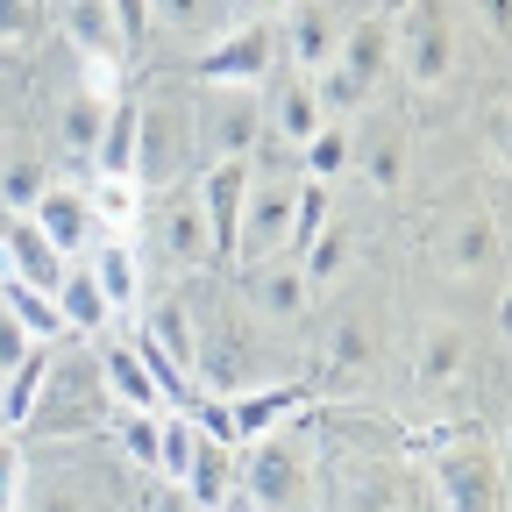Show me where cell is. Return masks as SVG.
Segmentation results:
<instances>
[{
  "label": "cell",
  "mask_w": 512,
  "mask_h": 512,
  "mask_svg": "<svg viewBox=\"0 0 512 512\" xmlns=\"http://www.w3.org/2000/svg\"><path fill=\"white\" fill-rule=\"evenodd\" d=\"M107 420H114V399L100 384V356L72 363V356L50 349V377H43V399H36L29 427H43L50 441H79V434H107Z\"/></svg>",
  "instance_id": "1"
},
{
  "label": "cell",
  "mask_w": 512,
  "mask_h": 512,
  "mask_svg": "<svg viewBox=\"0 0 512 512\" xmlns=\"http://www.w3.org/2000/svg\"><path fill=\"white\" fill-rule=\"evenodd\" d=\"M399 15L406 22L392 29V57H406V79L420 93L448 86V72H456V8L448 0H406Z\"/></svg>",
  "instance_id": "2"
},
{
  "label": "cell",
  "mask_w": 512,
  "mask_h": 512,
  "mask_svg": "<svg viewBox=\"0 0 512 512\" xmlns=\"http://www.w3.org/2000/svg\"><path fill=\"white\" fill-rule=\"evenodd\" d=\"M271 72H278V29L271 22L214 29L207 50L192 57V79H200V86H264Z\"/></svg>",
  "instance_id": "3"
},
{
  "label": "cell",
  "mask_w": 512,
  "mask_h": 512,
  "mask_svg": "<svg viewBox=\"0 0 512 512\" xmlns=\"http://www.w3.org/2000/svg\"><path fill=\"white\" fill-rule=\"evenodd\" d=\"M192 150H200V121H192V100H143V150H136V178L143 185H178Z\"/></svg>",
  "instance_id": "4"
},
{
  "label": "cell",
  "mask_w": 512,
  "mask_h": 512,
  "mask_svg": "<svg viewBox=\"0 0 512 512\" xmlns=\"http://www.w3.org/2000/svg\"><path fill=\"white\" fill-rule=\"evenodd\" d=\"M249 157H214L200 171V214H207V235H214V264H242L235 242H242V192H249Z\"/></svg>",
  "instance_id": "5"
},
{
  "label": "cell",
  "mask_w": 512,
  "mask_h": 512,
  "mask_svg": "<svg viewBox=\"0 0 512 512\" xmlns=\"http://www.w3.org/2000/svg\"><path fill=\"white\" fill-rule=\"evenodd\" d=\"M192 121H200L207 164H214V157H249L256 136H264V107L242 100V86H207V100L192 107Z\"/></svg>",
  "instance_id": "6"
},
{
  "label": "cell",
  "mask_w": 512,
  "mask_h": 512,
  "mask_svg": "<svg viewBox=\"0 0 512 512\" xmlns=\"http://www.w3.org/2000/svg\"><path fill=\"white\" fill-rule=\"evenodd\" d=\"M292 178H256L249 171V192H242V242L235 256H249V264H264V256L285 249V228H292Z\"/></svg>",
  "instance_id": "7"
},
{
  "label": "cell",
  "mask_w": 512,
  "mask_h": 512,
  "mask_svg": "<svg viewBox=\"0 0 512 512\" xmlns=\"http://www.w3.org/2000/svg\"><path fill=\"white\" fill-rule=\"evenodd\" d=\"M22 221H29L57 256H79V249H93V235H100V228H93V207H86V185H72V178H50L43 200H36Z\"/></svg>",
  "instance_id": "8"
},
{
  "label": "cell",
  "mask_w": 512,
  "mask_h": 512,
  "mask_svg": "<svg viewBox=\"0 0 512 512\" xmlns=\"http://www.w3.org/2000/svg\"><path fill=\"white\" fill-rule=\"evenodd\" d=\"M157 256H164L171 271H207L214 264V235H207V214H200V192H164Z\"/></svg>",
  "instance_id": "9"
},
{
  "label": "cell",
  "mask_w": 512,
  "mask_h": 512,
  "mask_svg": "<svg viewBox=\"0 0 512 512\" xmlns=\"http://www.w3.org/2000/svg\"><path fill=\"white\" fill-rule=\"evenodd\" d=\"M335 22H328V8L320 0H285L278 8V50L292 57V72L299 79H313V72H328L335 64Z\"/></svg>",
  "instance_id": "10"
},
{
  "label": "cell",
  "mask_w": 512,
  "mask_h": 512,
  "mask_svg": "<svg viewBox=\"0 0 512 512\" xmlns=\"http://www.w3.org/2000/svg\"><path fill=\"white\" fill-rule=\"evenodd\" d=\"M86 271H93L100 299L114 306V320L143 306V256H136V235H93V256H86Z\"/></svg>",
  "instance_id": "11"
},
{
  "label": "cell",
  "mask_w": 512,
  "mask_h": 512,
  "mask_svg": "<svg viewBox=\"0 0 512 512\" xmlns=\"http://www.w3.org/2000/svg\"><path fill=\"white\" fill-rule=\"evenodd\" d=\"M50 306H57V320H64V342H100V335L114 328V306L100 299V285H93L86 264H72V271L57 278Z\"/></svg>",
  "instance_id": "12"
},
{
  "label": "cell",
  "mask_w": 512,
  "mask_h": 512,
  "mask_svg": "<svg viewBox=\"0 0 512 512\" xmlns=\"http://www.w3.org/2000/svg\"><path fill=\"white\" fill-rule=\"evenodd\" d=\"M249 306L264 320H299L313 306V285L299 271V256H264V264L249 271Z\"/></svg>",
  "instance_id": "13"
},
{
  "label": "cell",
  "mask_w": 512,
  "mask_h": 512,
  "mask_svg": "<svg viewBox=\"0 0 512 512\" xmlns=\"http://www.w3.org/2000/svg\"><path fill=\"white\" fill-rule=\"evenodd\" d=\"M136 150H143V100H107L100 114V143H93V171L100 178H136Z\"/></svg>",
  "instance_id": "14"
},
{
  "label": "cell",
  "mask_w": 512,
  "mask_h": 512,
  "mask_svg": "<svg viewBox=\"0 0 512 512\" xmlns=\"http://www.w3.org/2000/svg\"><path fill=\"white\" fill-rule=\"evenodd\" d=\"M306 406V384H242V392L228 399V413H235V441H256V434H278L292 413Z\"/></svg>",
  "instance_id": "15"
},
{
  "label": "cell",
  "mask_w": 512,
  "mask_h": 512,
  "mask_svg": "<svg viewBox=\"0 0 512 512\" xmlns=\"http://www.w3.org/2000/svg\"><path fill=\"white\" fill-rule=\"evenodd\" d=\"M441 498L448 512H498V470L484 448H448L441 456Z\"/></svg>",
  "instance_id": "16"
},
{
  "label": "cell",
  "mask_w": 512,
  "mask_h": 512,
  "mask_svg": "<svg viewBox=\"0 0 512 512\" xmlns=\"http://www.w3.org/2000/svg\"><path fill=\"white\" fill-rule=\"evenodd\" d=\"M100 384H107L114 413H164V392L150 384V370L136 363L128 342H100Z\"/></svg>",
  "instance_id": "17"
},
{
  "label": "cell",
  "mask_w": 512,
  "mask_h": 512,
  "mask_svg": "<svg viewBox=\"0 0 512 512\" xmlns=\"http://www.w3.org/2000/svg\"><path fill=\"white\" fill-rule=\"evenodd\" d=\"M50 349H57V342H36L22 363H8V370H0V427H8V434H22V427L36 420L43 377H50Z\"/></svg>",
  "instance_id": "18"
},
{
  "label": "cell",
  "mask_w": 512,
  "mask_h": 512,
  "mask_svg": "<svg viewBox=\"0 0 512 512\" xmlns=\"http://www.w3.org/2000/svg\"><path fill=\"white\" fill-rule=\"evenodd\" d=\"M178 491L192 498V512H221V505L235 498V448H221V441L200 434V448H192V470L178 477Z\"/></svg>",
  "instance_id": "19"
},
{
  "label": "cell",
  "mask_w": 512,
  "mask_h": 512,
  "mask_svg": "<svg viewBox=\"0 0 512 512\" xmlns=\"http://www.w3.org/2000/svg\"><path fill=\"white\" fill-rule=\"evenodd\" d=\"M335 64H342V72H356L363 86H377L384 64H392V15H363V22H349V29L335 36Z\"/></svg>",
  "instance_id": "20"
},
{
  "label": "cell",
  "mask_w": 512,
  "mask_h": 512,
  "mask_svg": "<svg viewBox=\"0 0 512 512\" xmlns=\"http://www.w3.org/2000/svg\"><path fill=\"white\" fill-rule=\"evenodd\" d=\"M86 207H93V228H100V235H136L150 192H143V178H100V171H93Z\"/></svg>",
  "instance_id": "21"
},
{
  "label": "cell",
  "mask_w": 512,
  "mask_h": 512,
  "mask_svg": "<svg viewBox=\"0 0 512 512\" xmlns=\"http://www.w3.org/2000/svg\"><path fill=\"white\" fill-rule=\"evenodd\" d=\"M349 164H356V136H349L342 114H328V121L299 143V178H306V185H335Z\"/></svg>",
  "instance_id": "22"
},
{
  "label": "cell",
  "mask_w": 512,
  "mask_h": 512,
  "mask_svg": "<svg viewBox=\"0 0 512 512\" xmlns=\"http://www.w3.org/2000/svg\"><path fill=\"white\" fill-rule=\"evenodd\" d=\"M264 86H271V107H264V114H271V128L299 150L313 128L328 121V114H320V100H313V79H299V72H292V79H264Z\"/></svg>",
  "instance_id": "23"
},
{
  "label": "cell",
  "mask_w": 512,
  "mask_h": 512,
  "mask_svg": "<svg viewBox=\"0 0 512 512\" xmlns=\"http://www.w3.org/2000/svg\"><path fill=\"white\" fill-rule=\"evenodd\" d=\"M50 178H57V164L36 157V150L0 157V214H29V207L43 200V185H50Z\"/></svg>",
  "instance_id": "24"
},
{
  "label": "cell",
  "mask_w": 512,
  "mask_h": 512,
  "mask_svg": "<svg viewBox=\"0 0 512 512\" xmlns=\"http://www.w3.org/2000/svg\"><path fill=\"white\" fill-rule=\"evenodd\" d=\"M100 114H107V100H72V107H64L57 114V157L64 164H86L93 171V143H100Z\"/></svg>",
  "instance_id": "25"
},
{
  "label": "cell",
  "mask_w": 512,
  "mask_h": 512,
  "mask_svg": "<svg viewBox=\"0 0 512 512\" xmlns=\"http://www.w3.org/2000/svg\"><path fill=\"white\" fill-rule=\"evenodd\" d=\"M0 306H8L22 328L36 335V342H64V320H57V306H50V292H36V285H22V278H8L0 271Z\"/></svg>",
  "instance_id": "26"
},
{
  "label": "cell",
  "mask_w": 512,
  "mask_h": 512,
  "mask_svg": "<svg viewBox=\"0 0 512 512\" xmlns=\"http://www.w3.org/2000/svg\"><path fill=\"white\" fill-rule=\"evenodd\" d=\"M150 8L178 43H207L214 29H228V0H150Z\"/></svg>",
  "instance_id": "27"
},
{
  "label": "cell",
  "mask_w": 512,
  "mask_h": 512,
  "mask_svg": "<svg viewBox=\"0 0 512 512\" xmlns=\"http://www.w3.org/2000/svg\"><path fill=\"white\" fill-rule=\"evenodd\" d=\"M192 448H200V427H192V413L164 406V413H157V477H164V484H178V477L192 470Z\"/></svg>",
  "instance_id": "28"
},
{
  "label": "cell",
  "mask_w": 512,
  "mask_h": 512,
  "mask_svg": "<svg viewBox=\"0 0 512 512\" xmlns=\"http://www.w3.org/2000/svg\"><path fill=\"white\" fill-rule=\"evenodd\" d=\"M299 271H306V285H313V299H320V292H328V285L349 271V228L328 221V228H320V235L299 249Z\"/></svg>",
  "instance_id": "29"
},
{
  "label": "cell",
  "mask_w": 512,
  "mask_h": 512,
  "mask_svg": "<svg viewBox=\"0 0 512 512\" xmlns=\"http://www.w3.org/2000/svg\"><path fill=\"white\" fill-rule=\"evenodd\" d=\"M335 221V207H328V185H299L292 192V228H285V256H299L320 228Z\"/></svg>",
  "instance_id": "30"
},
{
  "label": "cell",
  "mask_w": 512,
  "mask_h": 512,
  "mask_svg": "<svg viewBox=\"0 0 512 512\" xmlns=\"http://www.w3.org/2000/svg\"><path fill=\"white\" fill-rule=\"evenodd\" d=\"M463 356H470L463 328H427V335H420V377H427V384H448V377L463 370Z\"/></svg>",
  "instance_id": "31"
},
{
  "label": "cell",
  "mask_w": 512,
  "mask_h": 512,
  "mask_svg": "<svg viewBox=\"0 0 512 512\" xmlns=\"http://www.w3.org/2000/svg\"><path fill=\"white\" fill-rule=\"evenodd\" d=\"M107 434L121 441V456L136 470H157V413H114Z\"/></svg>",
  "instance_id": "32"
},
{
  "label": "cell",
  "mask_w": 512,
  "mask_h": 512,
  "mask_svg": "<svg viewBox=\"0 0 512 512\" xmlns=\"http://www.w3.org/2000/svg\"><path fill=\"white\" fill-rule=\"evenodd\" d=\"M107 22H114L121 57H136V50L157 36V8H150V0H107Z\"/></svg>",
  "instance_id": "33"
},
{
  "label": "cell",
  "mask_w": 512,
  "mask_h": 512,
  "mask_svg": "<svg viewBox=\"0 0 512 512\" xmlns=\"http://www.w3.org/2000/svg\"><path fill=\"white\" fill-rule=\"evenodd\" d=\"M121 72H128L121 50H86L79 57V93L86 100H121Z\"/></svg>",
  "instance_id": "34"
},
{
  "label": "cell",
  "mask_w": 512,
  "mask_h": 512,
  "mask_svg": "<svg viewBox=\"0 0 512 512\" xmlns=\"http://www.w3.org/2000/svg\"><path fill=\"white\" fill-rule=\"evenodd\" d=\"M43 29V0H0V50H22Z\"/></svg>",
  "instance_id": "35"
},
{
  "label": "cell",
  "mask_w": 512,
  "mask_h": 512,
  "mask_svg": "<svg viewBox=\"0 0 512 512\" xmlns=\"http://www.w3.org/2000/svg\"><path fill=\"white\" fill-rule=\"evenodd\" d=\"M22 491H29V456L0 434V512H22Z\"/></svg>",
  "instance_id": "36"
},
{
  "label": "cell",
  "mask_w": 512,
  "mask_h": 512,
  "mask_svg": "<svg viewBox=\"0 0 512 512\" xmlns=\"http://www.w3.org/2000/svg\"><path fill=\"white\" fill-rule=\"evenodd\" d=\"M363 178H370L377 192H392V185H399V143H370V150H363Z\"/></svg>",
  "instance_id": "37"
},
{
  "label": "cell",
  "mask_w": 512,
  "mask_h": 512,
  "mask_svg": "<svg viewBox=\"0 0 512 512\" xmlns=\"http://www.w3.org/2000/svg\"><path fill=\"white\" fill-rule=\"evenodd\" d=\"M484 256H491V221H470V228L456 235V256H448V264H456V271H477Z\"/></svg>",
  "instance_id": "38"
},
{
  "label": "cell",
  "mask_w": 512,
  "mask_h": 512,
  "mask_svg": "<svg viewBox=\"0 0 512 512\" xmlns=\"http://www.w3.org/2000/svg\"><path fill=\"white\" fill-rule=\"evenodd\" d=\"M29 349H36V335L22 328V320H15L8 306H0V370H8V363H22Z\"/></svg>",
  "instance_id": "39"
},
{
  "label": "cell",
  "mask_w": 512,
  "mask_h": 512,
  "mask_svg": "<svg viewBox=\"0 0 512 512\" xmlns=\"http://www.w3.org/2000/svg\"><path fill=\"white\" fill-rule=\"evenodd\" d=\"M43 512H114L100 491H86V484H64V491H50L43 498Z\"/></svg>",
  "instance_id": "40"
},
{
  "label": "cell",
  "mask_w": 512,
  "mask_h": 512,
  "mask_svg": "<svg viewBox=\"0 0 512 512\" xmlns=\"http://www.w3.org/2000/svg\"><path fill=\"white\" fill-rule=\"evenodd\" d=\"M399 8H406V0H377V15H399Z\"/></svg>",
  "instance_id": "41"
},
{
  "label": "cell",
  "mask_w": 512,
  "mask_h": 512,
  "mask_svg": "<svg viewBox=\"0 0 512 512\" xmlns=\"http://www.w3.org/2000/svg\"><path fill=\"white\" fill-rule=\"evenodd\" d=\"M256 8H271V15H278V8H285V0H256Z\"/></svg>",
  "instance_id": "42"
},
{
  "label": "cell",
  "mask_w": 512,
  "mask_h": 512,
  "mask_svg": "<svg viewBox=\"0 0 512 512\" xmlns=\"http://www.w3.org/2000/svg\"><path fill=\"white\" fill-rule=\"evenodd\" d=\"M221 512H242V498H228V505H221Z\"/></svg>",
  "instance_id": "43"
},
{
  "label": "cell",
  "mask_w": 512,
  "mask_h": 512,
  "mask_svg": "<svg viewBox=\"0 0 512 512\" xmlns=\"http://www.w3.org/2000/svg\"><path fill=\"white\" fill-rule=\"evenodd\" d=\"M0 143H8V121H0Z\"/></svg>",
  "instance_id": "44"
},
{
  "label": "cell",
  "mask_w": 512,
  "mask_h": 512,
  "mask_svg": "<svg viewBox=\"0 0 512 512\" xmlns=\"http://www.w3.org/2000/svg\"><path fill=\"white\" fill-rule=\"evenodd\" d=\"M0 434H8V427H0Z\"/></svg>",
  "instance_id": "45"
}]
</instances>
